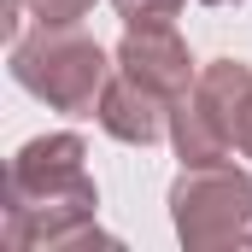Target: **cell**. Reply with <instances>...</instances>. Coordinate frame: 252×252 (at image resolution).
<instances>
[{"label":"cell","instance_id":"1","mask_svg":"<svg viewBox=\"0 0 252 252\" xmlns=\"http://www.w3.org/2000/svg\"><path fill=\"white\" fill-rule=\"evenodd\" d=\"M100 188L88 176L82 135H35L6 164V247L12 252H82V247H124L94 223Z\"/></svg>","mask_w":252,"mask_h":252},{"label":"cell","instance_id":"2","mask_svg":"<svg viewBox=\"0 0 252 252\" xmlns=\"http://www.w3.org/2000/svg\"><path fill=\"white\" fill-rule=\"evenodd\" d=\"M12 82L24 94H35L47 112L64 118H94L100 94L112 82L118 53H106L82 24H35L12 41Z\"/></svg>","mask_w":252,"mask_h":252},{"label":"cell","instance_id":"3","mask_svg":"<svg viewBox=\"0 0 252 252\" xmlns=\"http://www.w3.org/2000/svg\"><path fill=\"white\" fill-rule=\"evenodd\" d=\"M170 223L188 252L247 247L252 235V176L235 158L217 164H182L170 182Z\"/></svg>","mask_w":252,"mask_h":252},{"label":"cell","instance_id":"4","mask_svg":"<svg viewBox=\"0 0 252 252\" xmlns=\"http://www.w3.org/2000/svg\"><path fill=\"white\" fill-rule=\"evenodd\" d=\"M112 53H118V70H129L135 82H147L153 94H164L170 106L199 76V64H193L188 41L176 35V24H124V41Z\"/></svg>","mask_w":252,"mask_h":252},{"label":"cell","instance_id":"5","mask_svg":"<svg viewBox=\"0 0 252 252\" xmlns=\"http://www.w3.org/2000/svg\"><path fill=\"white\" fill-rule=\"evenodd\" d=\"M94 118H100V129H106L112 141H124V147H153V141L170 135V100L153 94L147 82H135L129 70H118V76L106 82Z\"/></svg>","mask_w":252,"mask_h":252},{"label":"cell","instance_id":"6","mask_svg":"<svg viewBox=\"0 0 252 252\" xmlns=\"http://www.w3.org/2000/svg\"><path fill=\"white\" fill-rule=\"evenodd\" d=\"M112 6H118L124 24H170L188 0H112Z\"/></svg>","mask_w":252,"mask_h":252},{"label":"cell","instance_id":"7","mask_svg":"<svg viewBox=\"0 0 252 252\" xmlns=\"http://www.w3.org/2000/svg\"><path fill=\"white\" fill-rule=\"evenodd\" d=\"M24 6H30L35 24H82L100 0H24Z\"/></svg>","mask_w":252,"mask_h":252},{"label":"cell","instance_id":"8","mask_svg":"<svg viewBox=\"0 0 252 252\" xmlns=\"http://www.w3.org/2000/svg\"><path fill=\"white\" fill-rule=\"evenodd\" d=\"M235 153L252 158V94L241 100V112H235Z\"/></svg>","mask_w":252,"mask_h":252},{"label":"cell","instance_id":"9","mask_svg":"<svg viewBox=\"0 0 252 252\" xmlns=\"http://www.w3.org/2000/svg\"><path fill=\"white\" fill-rule=\"evenodd\" d=\"M199 6H241V0H199Z\"/></svg>","mask_w":252,"mask_h":252},{"label":"cell","instance_id":"10","mask_svg":"<svg viewBox=\"0 0 252 252\" xmlns=\"http://www.w3.org/2000/svg\"><path fill=\"white\" fill-rule=\"evenodd\" d=\"M247 247H252V235H247Z\"/></svg>","mask_w":252,"mask_h":252}]
</instances>
